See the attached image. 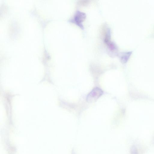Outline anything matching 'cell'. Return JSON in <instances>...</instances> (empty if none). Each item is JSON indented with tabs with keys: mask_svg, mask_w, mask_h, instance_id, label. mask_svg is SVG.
Listing matches in <instances>:
<instances>
[{
	"mask_svg": "<svg viewBox=\"0 0 154 154\" xmlns=\"http://www.w3.org/2000/svg\"><path fill=\"white\" fill-rule=\"evenodd\" d=\"M103 91L100 88L96 87L94 88L87 95V101L89 103L95 101L103 94Z\"/></svg>",
	"mask_w": 154,
	"mask_h": 154,
	"instance_id": "obj_1",
	"label": "cell"
},
{
	"mask_svg": "<svg viewBox=\"0 0 154 154\" xmlns=\"http://www.w3.org/2000/svg\"><path fill=\"white\" fill-rule=\"evenodd\" d=\"M131 152V154H138L137 149L135 146L132 147Z\"/></svg>",
	"mask_w": 154,
	"mask_h": 154,
	"instance_id": "obj_3",
	"label": "cell"
},
{
	"mask_svg": "<svg viewBox=\"0 0 154 154\" xmlns=\"http://www.w3.org/2000/svg\"><path fill=\"white\" fill-rule=\"evenodd\" d=\"M86 17V14L79 11H77L75 12L73 18L71 21L80 27L82 29H84L83 22Z\"/></svg>",
	"mask_w": 154,
	"mask_h": 154,
	"instance_id": "obj_2",
	"label": "cell"
}]
</instances>
